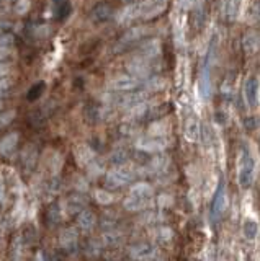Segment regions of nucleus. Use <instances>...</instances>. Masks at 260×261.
Instances as JSON below:
<instances>
[{
  "instance_id": "1",
  "label": "nucleus",
  "mask_w": 260,
  "mask_h": 261,
  "mask_svg": "<svg viewBox=\"0 0 260 261\" xmlns=\"http://www.w3.org/2000/svg\"><path fill=\"white\" fill-rule=\"evenodd\" d=\"M152 198H154L152 186L149 183L141 181V183H136L131 190H129V194L123 201V206L126 211L137 212V211L149 207L152 202Z\"/></svg>"
},
{
  "instance_id": "2",
  "label": "nucleus",
  "mask_w": 260,
  "mask_h": 261,
  "mask_svg": "<svg viewBox=\"0 0 260 261\" xmlns=\"http://www.w3.org/2000/svg\"><path fill=\"white\" fill-rule=\"evenodd\" d=\"M255 176V160L247 149H242L238 162V181L242 190H249Z\"/></svg>"
},
{
  "instance_id": "3",
  "label": "nucleus",
  "mask_w": 260,
  "mask_h": 261,
  "mask_svg": "<svg viewBox=\"0 0 260 261\" xmlns=\"http://www.w3.org/2000/svg\"><path fill=\"white\" fill-rule=\"evenodd\" d=\"M215 59V39L211 41L209 49L205 56V62L201 67V75H200V95L201 98H209L211 95V65H213Z\"/></svg>"
},
{
  "instance_id": "4",
  "label": "nucleus",
  "mask_w": 260,
  "mask_h": 261,
  "mask_svg": "<svg viewBox=\"0 0 260 261\" xmlns=\"http://www.w3.org/2000/svg\"><path fill=\"white\" fill-rule=\"evenodd\" d=\"M134 176V170L128 165H116L115 168H111L108 173H107V179H105V183H107L108 188H121L125 186L126 183H129Z\"/></svg>"
},
{
  "instance_id": "5",
  "label": "nucleus",
  "mask_w": 260,
  "mask_h": 261,
  "mask_svg": "<svg viewBox=\"0 0 260 261\" xmlns=\"http://www.w3.org/2000/svg\"><path fill=\"white\" fill-rule=\"evenodd\" d=\"M227 204H229V201H227L226 183H224V179H221L219 185H218V190H216V194H215L213 204H211V217H213V220H218V219L223 217V214L227 209Z\"/></svg>"
},
{
  "instance_id": "6",
  "label": "nucleus",
  "mask_w": 260,
  "mask_h": 261,
  "mask_svg": "<svg viewBox=\"0 0 260 261\" xmlns=\"http://www.w3.org/2000/svg\"><path fill=\"white\" fill-rule=\"evenodd\" d=\"M126 69L129 72V75L141 80V79L149 77V73L152 72V65H151V61H146L139 56H134L133 59L128 62Z\"/></svg>"
},
{
  "instance_id": "7",
  "label": "nucleus",
  "mask_w": 260,
  "mask_h": 261,
  "mask_svg": "<svg viewBox=\"0 0 260 261\" xmlns=\"http://www.w3.org/2000/svg\"><path fill=\"white\" fill-rule=\"evenodd\" d=\"M149 30L144 28V27H134L131 30H128L123 36H121V39L118 41V46H116V51H123V49H126L128 46H131L134 43H137V41H141L144 36H148Z\"/></svg>"
},
{
  "instance_id": "8",
  "label": "nucleus",
  "mask_w": 260,
  "mask_h": 261,
  "mask_svg": "<svg viewBox=\"0 0 260 261\" xmlns=\"http://www.w3.org/2000/svg\"><path fill=\"white\" fill-rule=\"evenodd\" d=\"M244 98L249 105V108H257L260 98V84L257 77H249L244 85Z\"/></svg>"
},
{
  "instance_id": "9",
  "label": "nucleus",
  "mask_w": 260,
  "mask_h": 261,
  "mask_svg": "<svg viewBox=\"0 0 260 261\" xmlns=\"http://www.w3.org/2000/svg\"><path fill=\"white\" fill-rule=\"evenodd\" d=\"M139 84H141L139 79L129 75V73H125V75H118L116 79H113L110 87L113 90H116V92H133V90L139 87Z\"/></svg>"
},
{
  "instance_id": "10",
  "label": "nucleus",
  "mask_w": 260,
  "mask_h": 261,
  "mask_svg": "<svg viewBox=\"0 0 260 261\" xmlns=\"http://www.w3.org/2000/svg\"><path fill=\"white\" fill-rule=\"evenodd\" d=\"M85 204H87L85 198H82L80 194H70L62 204V211L67 216H77L79 212H82L85 209Z\"/></svg>"
},
{
  "instance_id": "11",
  "label": "nucleus",
  "mask_w": 260,
  "mask_h": 261,
  "mask_svg": "<svg viewBox=\"0 0 260 261\" xmlns=\"http://www.w3.org/2000/svg\"><path fill=\"white\" fill-rule=\"evenodd\" d=\"M137 56L143 57V59H146V61L157 59V57L160 56V43H159V39H149V41H146V43H143L139 46Z\"/></svg>"
},
{
  "instance_id": "12",
  "label": "nucleus",
  "mask_w": 260,
  "mask_h": 261,
  "mask_svg": "<svg viewBox=\"0 0 260 261\" xmlns=\"http://www.w3.org/2000/svg\"><path fill=\"white\" fill-rule=\"evenodd\" d=\"M167 142L164 139L160 137H154V136H149V137H144L141 139L139 142H137V149L143 150V152H160L166 149Z\"/></svg>"
},
{
  "instance_id": "13",
  "label": "nucleus",
  "mask_w": 260,
  "mask_h": 261,
  "mask_svg": "<svg viewBox=\"0 0 260 261\" xmlns=\"http://www.w3.org/2000/svg\"><path fill=\"white\" fill-rule=\"evenodd\" d=\"M131 256L134 259H139V261H151L154 258V255H156V250H154L152 245L149 243H137L134 245V247L131 248Z\"/></svg>"
},
{
  "instance_id": "14",
  "label": "nucleus",
  "mask_w": 260,
  "mask_h": 261,
  "mask_svg": "<svg viewBox=\"0 0 260 261\" xmlns=\"http://www.w3.org/2000/svg\"><path fill=\"white\" fill-rule=\"evenodd\" d=\"M74 155H76V160H77V163L80 167H88L95 160V152L87 144L77 145Z\"/></svg>"
},
{
  "instance_id": "15",
  "label": "nucleus",
  "mask_w": 260,
  "mask_h": 261,
  "mask_svg": "<svg viewBox=\"0 0 260 261\" xmlns=\"http://www.w3.org/2000/svg\"><path fill=\"white\" fill-rule=\"evenodd\" d=\"M77 227L80 228L82 232H90L92 228L95 227V222H97V217L92 211L88 209H84L82 212H79L77 214Z\"/></svg>"
},
{
  "instance_id": "16",
  "label": "nucleus",
  "mask_w": 260,
  "mask_h": 261,
  "mask_svg": "<svg viewBox=\"0 0 260 261\" xmlns=\"http://www.w3.org/2000/svg\"><path fill=\"white\" fill-rule=\"evenodd\" d=\"M77 242H79V232L76 228H64L59 233V243L62 248L66 250H72L77 247Z\"/></svg>"
},
{
  "instance_id": "17",
  "label": "nucleus",
  "mask_w": 260,
  "mask_h": 261,
  "mask_svg": "<svg viewBox=\"0 0 260 261\" xmlns=\"http://www.w3.org/2000/svg\"><path fill=\"white\" fill-rule=\"evenodd\" d=\"M185 137L190 142H197L200 139V122L195 116H188L185 121Z\"/></svg>"
},
{
  "instance_id": "18",
  "label": "nucleus",
  "mask_w": 260,
  "mask_h": 261,
  "mask_svg": "<svg viewBox=\"0 0 260 261\" xmlns=\"http://www.w3.org/2000/svg\"><path fill=\"white\" fill-rule=\"evenodd\" d=\"M242 49L247 56H254L255 53L260 51V38L255 33H249L242 39Z\"/></svg>"
},
{
  "instance_id": "19",
  "label": "nucleus",
  "mask_w": 260,
  "mask_h": 261,
  "mask_svg": "<svg viewBox=\"0 0 260 261\" xmlns=\"http://www.w3.org/2000/svg\"><path fill=\"white\" fill-rule=\"evenodd\" d=\"M18 134L17 133H10L7 134L2 141H0V153L2 155H12V152L17 149L18 144Z\"/></svg>"
},
{
  "instance_id": "20",
  "label": "nucleus",
  "mask_w": 260,
  "mask_h": 261,
  "mask_svg": "<svg viewBox=\"0 0 260 261\" xmlns=\"http://www.w3.org/2000/svg\"><path fill=\"white\" fill-rule=\"evenodd\" d=\"M111 16H113V8L108 4H100L92 10V20L97 23L107 21L111 18Z\"/></svg>"
},
{
  "instance_id": "21",
  "label": "nucleus",
  "mask_w": 260,
  "mask_h": 261,
  "mask_svg": "<svg viewBox=\"0 0 260 261\" xmlns=\"http://www.w3.org/2000/svg\"><path fill=\"white\" fill-rule=\"evenodd\" d=\"M137 16H139V7H137V4H129L123 8V12H120L118 23L121 24L129 23L131 20L137 18Z\"/></svg>"
},
{
  "instance_id": "22",
  "label": "nucleus",
  "mask_w": 260,
  "mask_h": 261,
  "mask_svg": "<svg viewBox=\"0 0 260 261\" xmlns=\"http://www.w3.org/2000/svg\"><path fill=\"white\" fill-rule=\"evenodd\" d=\"M242 233L247 240H255L258 235V224L254 219H246L242 222Z\"/></svg>"
},
{
  "instance_id": "23",
  "label": "nucleus",
  "mask_w": 260,
  "mask_h": 261,
  "mask_svg": "<svg viewBox=\"0 0 260 261\" xmlns=\"http://www.w3.org/2000/svg\"><path fill=\"white\" fill-rule=\"evenodd\" d=\"M38 159V152L33 145H28L25 150H23V155H21V162H23V165H25L27 168L30 167H33L35 165V162Z\"/></svg>"
},
{
  "instance_id": "24",
  "label": "nucleus",
  "mask_w": 260,
  "mask_h": 261,
  "mask_svg": "<svg viewBox=\"0 0 260 261\" xmlns=\"http://www.w3.org/2000/svg\"><path fill=\"white\" fill-rule=\"evenodd\" d=\"M15 43V38L10 33H5V35L0 36V53H10Z\"/></svg>"
},
{
  "instance_id": "25",
  "label": "nucleus",
  "mask_w": 260,
  "mask_h": 261,
  "mask_svg": "<svg viewBox=\"0 0 260 261\" xmlns=\"http://www.w3.org/2000/svg\"><path fill=\"white\" fill-rule=\"evenodd\" d=\"M95 199L99 204H103V206H107L113 201V194L110 191H105V190H97L95 191Z\"/></svg>"
},
{
  "instance_id": "26",
  "label": "nucleus",
  "mask_w": 260,
  "mask_h": 261,
  "mask_svg": "<svg viewBox=\"0 0 260 261\" xmlns=\"http://www.w3.org/2000/svg\"><path fill=\"white\" fill-rule=\"evenodd\" d=\"M15 116H17V111H15V110L4 111L2 114H0V129H4L9 124H12V121L15 119Z\"/></svg>"
},
{
  "instance_id": "27",
  "label": "nucleus",
  "mask_w": 260,
  "mask_h": 261,
  "mask_svg": "<svg viewBox=\"0 0 260 261\" xmlns=\"http://www.w3.org/2000/svg\"><path fill=\"white\" fill-rule=\"evenodd\" d=\"M31 8V0H17L15 4V13L17 15H27Z\"/></svg>"
},
{
  "instance_id": "28",
  "label": "nucleus",
  "mask_w": 260,
  "mask_h": 261,
  "mask_svg": "<svg viewBox=\"0 0 260 261\" xmlns=\"http://www.w3.org/2000/svg\"><path fill=\"white\" fill-rule=\"evenodd\" d=\"M12 85H13V82L9 79V77H4V79H0V98H4L7 93L12 90Z\"/></svg>"
},
{
  "instance_id": "29",
  "label": "nucleus",
  "mask_w": 260,
  "mask_h": 261,
  "mask_svg": "<svg viewBox=\"0 0 260 261\" xmlns=\"http://www.w3.org/2000/svg\"><path fill=\"white\" fill-rule=\"evenodd\" d=\"M162 87H164V80H162L160 77H152L149 79L148 82H146V88L148 90H160Z\"/></svg>"
},
{
  "instance_id": "30",
  "label": "nucleus",
  "mask_w": 260,
  "mask_h": 261,
  "mask_svg": "<svg viewBox=\"0 0 260 261\" xmlns=\"http://www.w3.org/2000/svg\"><path fill=\"white\" fill-rule=\"evenodd\" d=\"M241 2L242 0H229V5H227V15H229V18H235V15L239 12Z\"/></svg>"
},
{
  "instance_id": "31",
  "label": "nucleus",
  "mask_w": 260,
  "mask_h": 261,
  "mask_svg": "<svg viewBox=\"0 0 260 261\" xmlns=\"http://www.w3.org/2000/svg\"><path fill=\"white\" fill-rule=\"evenodd\" d=\"M128 159V153L125 150H116L115 153L111 155V162L115 163V165H123Z\"/></svg>"
},
{
  "instance_id": "32",
  "label": "nucleus",
  "mask_w": 260,
  "mask_h": 261,
  "mask_svg": "<svg viewBox=\"0 0 260 261\" xmlns=\"http://www.w3.org/2000/svg\"><path fill=\"white\" fill-rule=\"evenodd\" d=\"M242 124H244V127H246L247 130H254V129L258 127V119L255 116H247V118H244Z\"/></svg>"
},
{
  "instance_id": "33",
  "label": "nucleus",
  "mask_w": 260,
  "mask_h": 261,
  "mask_svg": "<svg viewBox=\"0 0 260 261\" xmlns=\"http://www.w3.org/2000/svg\"><path fill=\"white\" fill-rule=\"evenodd\" d=\"M193 20L197 21V30H200L203 27V23H205V18H203V12L200 10V8H197V10L193 12Z\"/></svg>"
},
{
  "instance_id": "34",
  "label": "nucleus",
  "mask_w": 260,
  "mask_h": 261,
  "mask_svg": "<svg viewBox=\"0 0 260 261\" xmlns=\"http://www.w3.org/2000/svg\"><path fill=\"white\" fill-rule=\"evenodd\" d=\"M252 16L257 20H260V0H255L254 4H252V10H250Z\"/></svg>"
},
{
  "instance_id": "35",
  "label": "nucleus",
  "mask_w": 260,
  "mask_h": 261,
  "mask_svg": "<svg viewBox=\"0 0 260 261\" xmlns=\"http://www.w3.org/2000/svg\"><path fill=\"white\" fill-rule=\"evenodd\" d=\"M9 72H10V65L7 62H0V79L9 75Z\"/></svg>"
},
{
  "instance_id": "36",
  "label": "nucleus",
  "mask_w": 260,
  "mask_h": 261,
  "mask_svg": "<svg viewBox=\"0 0 260 261\" xmlns=\"http://www.w3.org/2000/svg\"><path fill=\"white\" fill-rule=\"evenodd\" d=\"M215 119H216L218 124H224L226 119H227V116H226V113H224V111H216V114H215Z\"/></svg>"
},
{
  "instance_id": "37",
  "label": "nucleus",
  "mask_w": 260,
  "mask_h": 261,
  "mask_svg": "<svg viewBox=\"0 0 260 261\" xmlns=\"http://www.w3.org/2000/svg\"><path fill=\"white\" fill-rule=\"evenodd\" d=\"M2 198H4V183L0 181V199H2Z\"/></svg>"
},
{
  "instance_id": "38",
  "label": "nucleus",
  "mask_w": 260,
  "mask_h": 261,
  "mask_svg": "<svg viewBox=\"0 0 260 261\" xmlns=\"http://www.w3.org/2000/svg\"><path fill=\"white\" fill-rule=\"evenodd\" d=\"M4 7V0H0V8H2Z\"/></svg>"
},
{
  "instance_id": "39",
  "label": "nucleus",
  "mask_w": 260,
  "mask_h": 261,
  "mask_svg": "<svg viewBox=\"0 0 260 261\" xmlns=\"http://www.w3.org/2000/svg\"><path fill=\"white\" fill-rule=\"evenodd\" d=\"M0 105H2V103H0Z\"/></svg>"
}]
</instances>
